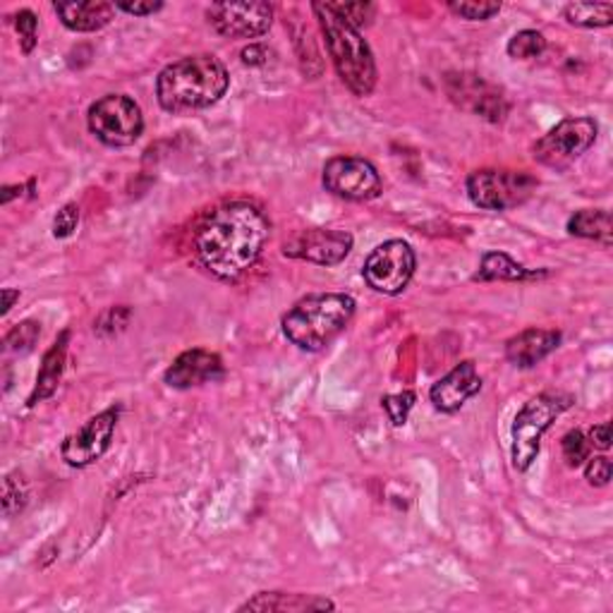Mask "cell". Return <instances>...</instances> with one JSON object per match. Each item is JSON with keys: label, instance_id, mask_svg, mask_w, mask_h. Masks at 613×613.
<instances>
[{"label": "cell", "instance_id": "9", "mask_svg": "<svg viewBox=\"0 0 613 613\" xmlns=\"http://www.w3.org/2000/svg\"><path fill=\"white\" fill-rule=\"evenodd\" d=\"M597 132L599 127L594 118H566L535 144L532 154L542 165L563 171L575 159H580L585 151H590V147L597 142Z\"/></svg>", "mask_w": 613, "mask_h": 613}, {"label": "cell", "instance_id": "10", "mask_svg": "<svg viewBox=\"0 0 613 613\" xmlns=\"http://www.w3.org/2000/svg\"><path fill=\"white\" fill-rule=\"evenodd\" d=\"M321 180L327 192L345 201L377 199L383 189L375 163L363 159V156H335L323 165Z\"/></svg>", "mask_w": 613, "mask_h": 613}, {"label": "cell", "instance_id": "29", "mask_svg": "<svg viewBox=\"0 0 613 613\" xmlns=\"http://www.w3.org/2000/svg\"><path fill=\"white\" fill-rule=\"evenodd\" d=\"M15 29L20 36L22 53L29 56L36 48V41H39V20H36L32 10H20L15 15Z\"/></svg>", "mask_w": 613, "mask_h": 613}, {"label": "cell", "instance_id": "19", "mask_svg": "<svg viewBox=\"0 0 613 613\" xmlns=\"http://www.w3.org/2000/svg\"><path fill=\"white\" fill-rule=\"evenodd\" d=\"M335 604L327 597L317 594H295V592H259L237 611H259V613H307V611H333Z\"/></svg>", "mask_w": 613, "mask_h": 613}, {"label": "cell", "instance_id": "21", "mask_svg": "<svg viewBox=\"0 0 613 613\" xmlns=\"http://www.w3.org/2000/svg\"><path fill=\"white\" fill-rule=\"evenodd\" d=\"M549 271H532L525 269L523 263L513 261L506 252H487L479 263V271L475 273V281H532V279H544Z\"/></svg>", "mask_w": 613, "mask_h": 613}, {"label": "cell", "instance_id": "35", "mask_svg": "<svg viewBox=\"0 0 613 613\" xmlns=\"http://www.w3.org/2000/svg\"><path fill=\"white\" fill-rule=\"evenodd\" d=\"M115 10H123L127 15H135V17H149L154 12L163 10L161 0H135V3H130V0H120L115 3Z\"/></svg>", "mask_w": 613, "mask_h": 613}, {"label": "cell", "instance_id": "17", "mask_svg": "<svg viewBox=\"0 0 613 613\" xmlns=\"http://www.w3.org/2000/svg\"><path fill=\"white\" fill-rule=\"evenodd\" d=\"M561 345V331L556 329H525L506 343L508 363L518 369H532Z\"/></svg>", "mask_w": 613, "mask_h": 613}, {"label": "cell", "instance_id": "16", "mask_svg": "<svg viewBox=\"0 0 613 613\" xmlns=\"http://www.w3.org/2000/svg\"><path fill=\"white\" fill-rule=\"evenodd\" d=\"M479 391H482V377H479L473 359H465L429 389V401L439 413L453 415L463 410L465 403L475 399Z\"/></svg>", "mask_w": 613, "mask_h": 613}, {"label": "cell", "instance_id": "7", "mask_svg": "<svg viewBox=\"0 0 613 613\" xmlns=\"http://www.w3.org/2000/svg\"><path fill=\"white\" fill-rule=\"evenodd\" d=\"M537 185L539 180L525 171L485 168L467 177L465 189L475 207L485 211H508L530 199Z\"/></svg>", "mask_w": 613, "mask_h": 613}, {"label": "cell", "instance_id": "24", "mask_svg": "<svg viewBox=\"0 0 613 613\" xmlns=\"http://www.w3.org/2000/svg\"><path fill=\"white\" fill-rule=\"evenodd\" d=\"M506 51L515 60H532L547 51V39L542 32L537 29H523L508 41Z\"/></svg>", "mask_w": 613, "mask_h": 613}, {"label": "cell", "instance_id": "1", "mask_svg": "<svg viewBox=\"0 0 613 613\" xmlns=\"http://www.w3.org/2000/svg\"><path fill=\"white\" fill-rule=\"evenodd\" d=\"M271 237V223L257 204L228 201L204 216L192 249L213 279L235 283L259 261Z\"/></svg>", "mask_w": 613, "mask_h": 613}, {"label": "cell", "instance_id": "2", "mask_svg": "<svg viewBox=\"0 0 613 613\" xmlns=\"http://www.w3.org/2000/svg\"><path fill=\"white\" fill-rule=\"evenodd\" d=\"M228 87H231V75H228L221 60L209 53H199L180 58L159 72L156 99L165 113L183 115L219 103Z\"/></svg>", "mask_w": 613, "mask_h": 613}, {"label": "cell", "instance_id": "30", "mask_svg": "<svg viewBox=\"0 0 613 613\" xmlns=\"http://www.w3.org/2000/svg\"><path fill=\"white\" fill-rule=\"evenodd\" d=\"M331 8L339 12L347 24H353L355 29L367 27V24L377 15V5H371V3H331Z\"/></svg>", "mask_w": 613, "mask_h": 613}, {"label": "cell", "instance_id": "15", "mask_svg": "<svg viewBox=\"0 0 613 613\" xmlns=\"http://www.w3.org/2000/svg\"><path fill=\"white\" fill-rule=\"evenodd\" d=\"M223 377H225V367L221 355L207 351V347H192V351H185L163 371L165 387L177 391L195 389L201 387V383L219 381Z\"/></svg>", "mask_w": 613, "mask_h": 613}, {"label": "cell", "instance_id": "27", "mask_svg": "<svg viewBox=\"0 0 613 613\" xmlns=\"http://www.w3.org/2000/svg\"><path fill=\"white\" fill-rule=\"evenodd\" d=\"M39 335H41L39 321H32V319L22 321V323H17V327H12L10 333L5 335V351L27 353L36 345V341H39Z\"/></svg>", "mask_w": 613, "mask_h": 613}, {"label": "cell", "instance_id": "25", "mask_svg": "<svg viewBox=\"0 0 613 613\" xmlns=\"http://www.w3.org/2000/svg\"><path fill=\"white\" fill-rule=\"evenodd\" d=\"M561 451H563V461H566V465L573 467V470H578V467H583L587 463V458H590L592 446H590V439L585 437V431L575 429L563 437Z\"/></svg>", "mask_w": 613, "mask_h": 613}, {"label": "cell", "instance_id": "23", "mask_svg": "<svg viewBox=\"0 0 613 613\" xmlns=\"http://www.w3.org/2000/svg\"><path fill=\"white\" fill-rule=\"evenodd\" d=\"M563 15L573 27L604 29L613 24V3H571L563 8Z\"/></svg>", "mask_w": 613, "mask_h": 613}, {"label": "cell", "instance_id": "5", "mask_svg": "<svg viewBox=\"0 0 613 613\" xmlns=\"http://www.w3.org/2000/svg\"><path fill=\"white\" fill-rule=\"evenodd\" d=\"M575 399L571 393L563 391H547L535 395L532 401H527L520 413L513 419V449L511 458L513 467L518 473H527L530 465L537 461L539 446H542V437L549 431V427L556 422V419L573 407Z\"/></svg>", "mask_w": 613, "mask_h": 613}, {"label": "cell", "instance_id": "6", "mask_svg": "<svg viewBox=\"0 0 613 613\" xmlns=\"http://www.w3.org/2000/svg\"><path fill=\"white\" fill-rule=\"evenodd\" d=\"M91 135L106 147H132L144 132V115L135 99L125 94H106L87 111Z\"/></svg>", "mask_w": 613, "mask_h": 613}, {"label": "cell", "instance_id": "13", "mask_svg": "<svg viewBox=\"0 0 613 613\" xmlns=\"http://www.w3.org/2000/svg\"><path fill=\"white\" fill-rule=\"evenodd\" d=\"M211 27L225 39H259L273 24L269 3H213L207 8Z\"/></svg>", "mask_w": 613, "mask_h": 613}, {"label": "cell", "instance_id": "39", "mask_svg": "<svg viewBox=\"0 0 613 613\" xmlns=\"http://www.w3.org/2000/svg\"><path fill=\"white\" fill-rule=\"evenodd\" d=\"M22 189H24L22 185H15V187H12V185H5V187H3V197H0V201H3V204H10L12 199L22 195Z\"/></svg>", "mask_w": 613, "mask_h": 613}, {"label": "cell", "instance_id": "33", "mask_svg": "<svg viewBox=\"0 0 613 613\" xmlns=\"http://www.w3.org/2000/svg\"><path fill=\"white\" fill-rule=\"evenodd\" d=\"M77 225H79V207L77 204H65L53 219V237L65 240L77 231Z\"/></svg>", "mask_w": 613, "mask_h": 613}, {"label": "cell", "instance_id": "34", "mask_svg": "<svg viewBox=\"0 0 613 613\" xmlns=\"http://www.w3.org/2000/svg\"><path fill=\"white\" fill-rule=\"evenodd\" d=\"M611 475H613V467L611 461L606 455H597V458H587L585 465V479L590 482L592 487H606L611 482Z\"/></svg>", "mask_w": 613, "mask_h": 613}, {"label": "cell", "instance_id": "4", "mask_svg": "<svg viewBox=\"0 0 613 613\" xmlns=\"http://www.w3.org/2000/svg\"><path fill=\"white\" fill-rule=\"evenodd\" d=\"M311 10L319 20V27L327 41V51L333 60L343 84L355 96H369L377 87V63L369 44L359 29L347 24L331 3H311Z\"/></svg>", "mask_w": 613, "mask_h": 613}, {"label": "cell", "instance_id": "14", "mask_svg": "<svg viewBox=\"0 0 613 613\" xmlns=\"http://www.w3.org/2000/svg\"><path fill=\"white\" fill-rule=\"evenodd\" d=\"M446 91L455 106H461L463 111H470L479 118H487L491 123H501L508 115V101L501 89L491 87L489 82L477 75H449L446 77Z\"/></svg>", "mask_w": 613, "mask_h": 613}, {"label": "cell", "instance_id": "12", "mask_svg": "<svg viewBox=\"0 0 613 613\" xmlns=\"http://www.w3.org/2000/svg\"><path fill=\"white\" fill-rule=\"evenodd\" d=\"M353 235L345 231H331V228H309V231L295 233L283 245L287 259H303L317 267H335L345 261L353 249Z\"/></svg>", "mask_w": 613, "mask_h": 613}, {"label": "cell", "instance_id": "20", "mask_svg": "<svg viewBox=\"0 0 613 613\" xmlns=\"http://www.w3.org/2000/svg\"><path fill=\"white\" fill-rule=\"evenodd\" d=\"M68 343H70V331H63L56 339V343L48 347L39 375H36V387L27 401L29 407H34L36 403H41L46 399H51V395L58 391L60 379H63V371H65Z\"/></svg>", "mask_w": 613, "mask_h": 613}, {"label": "cell", "instance_id": "3", "mask_svg": "<svg viewBox=\"0 0 613 613\" xmlns=\"http://www.w3.org/2000/svg\"><path fill=\"white\" fill-rule=\"evenodd\" d=\"M357 303L345 293H317L299 299L287 309L281 327L283 335L299 351L321 353L347 329L355 317Z\"/></svg>", "mask_w": 613, "mask_h": 613}, {"label": "cell", "instance_id": "22", "mask_svg": "<svg viewBox=\"0 0 613 613\" xmlns=\"http://www.w3.org/2000/svg\"><path fill=\"white\" fill-rule=\"evenodd\" d=\"M568 233L583 240H594V243L609 249L613 245L611 213L606 209H583L571 216Z\"/></svg>", "mask_w": 613, "mask_h": 613}, {"label": "cell", "instance_id": "36", "mask_svg": "<svg viewBox=\"0 0 613 613\" xmlns=\"http://www.w3.org/2000/svg\"><path fill=\"white\" fill-rule=\"evenodd\" d=\"M240 58H243V63L249 68H261L269 63V48L263 44H249L240 51Z\"/></svg>", "mask_w": 613, "mask_h": 613}, {"label": "cell", "instance_id": "28", "mask_svg": "<svg viewBox=\"0 0 613 613\" xmlns=\"http://www.w3.org/2000/svg\"><path fill=\"white\" fill-rule=\"evenodd\" d=\"M24 506H27V487H24L22 477L8 475L3 479V513H5V518L17 515Z\"/></svg>", "mask_w": 613, "mask_h": 613}, {"label": "cell", "instance_id": "11", "mask_svg": "<svg viewBox=\"0 0 613 613\" xmlns=\"http://www.w3.org/2000/svg\"><path fill=\"white\" fill-rule=\"evenodd\" d=\"M120 413L115 407H108V410L89 417L75 434H70L63 446H60V455L70 467H89L101 455L111 449V441L115 434V425H118Z\"/></svg>", "mask_w": 613, "mask_h": 613}, {"label": "cell", "instance_id": "18", "mask_svg": "<svg viewBox=\"0 0 613 613\" xmlns=\"http://www.w3.org/2000/svg\"><path fill=\"white\" fill-rule=\"evenodd\" d=\"M56 15L70 32H99L115 17V5L106 0H84V3H56Z\"/></svg>", "mask_w": 613, "mask_h": 613}, {"label": "cell", "instance_id": "32", "mask_svg": "<svg viewBox=\"0 0 613 613\" xmlns=\"http://www.w3.org/2000/svg\"><path fill=\"white\" fill-rule=\"evenodd\" d=\"M132 311L127 307H111L106 309L103 315L96 321V333L99 335H113L123 331L127 323H130Z\"/></svg>", "mask_w": 613, "mask_h": 613}, {"label": "cell", "instance_id": "8", "mask_svg": "<svg viewBox=\"0 0 613 613\" xmlns=\"http://www.w3.org/2000/svg\"><path fill=\"white\" fill-rule=\"evenodd\" d=\"M415 269V249L405 240H387V243L371 249L365 261L363 279L375 293L395 297L410 285Z\"/></svg>", "mask_w": 613, "mask_h": 613}, {"label": "cell", "instance_id": "31", "mask_svg": "<svg viewBox=\"0 0 613 613\" xmlns=\"http://www.w3.org/2000/svg\"><path fill=\"white\" fill-rule=\"evenodd\" d=\"M383 410L389 413L391 422L395 427H403L407 422V415H410L413 405H415V393L413 391H403V393H395V395H387V399L381 401Z\"/></svg>", "mask_w": 613, "mask_h": 613}, {"label": "cell", "instance_id": "38", "mask_svg": "<svg viewBox=\"0 0 613 613\" xmlns=\"http://www.w3.org/2000/svg\"><path fill=\"white\" fill-rule=\"evenodd\" d=\"M20 299V291H12V287H3V309H0V315H8V311L12 309V305H15Z\"/></svg>", "mask_w": 613, "mask_h": 613}, {"label": "cell", "instance_id": "37", "mask_svg": "<svg viewBox=\"0 0 613 613\" xmlns=\"http://www.w3.org/2000/svg\"><path fill=\"white\" fill-rule=\"evenodd\" d=\"M590 446L597 451H609L611 449V425L602 422V425H594L590 429Z\"/></svg>", "mask_w": 613, "mask_h": 613}, {"label": "cell", "instance_id": "26", "mask_svg": "<svg viewBox=\"0 0 613 613\" xmlns=\"http://www.w3.org/2000/svg\"><path fill=\"white\" fill-rule=\"evenodd\" d=\"M449 10L453 15L470 22H487L501 12V3H491V0H451Z\"/></svg>", "mask_w": 613, "mask_h": 613}]
</instances>
